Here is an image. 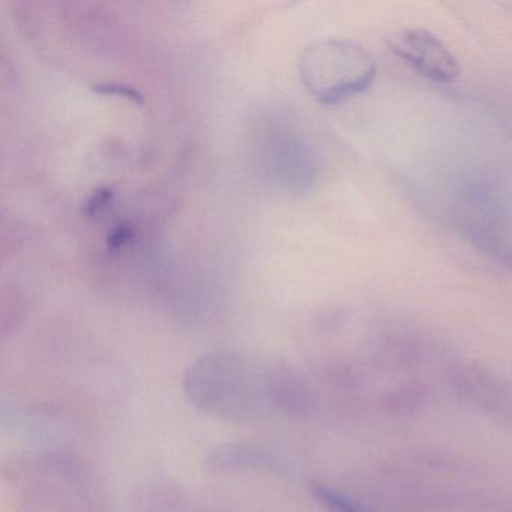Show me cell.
<instances>
[{
	"label": "cell",
	"instance_id": "6da1fadb",
	"mask_svg": "<svg viewBox=\"0 0 512 512\" xmlns=\"http://www.w3.org/2000/svg\"><path fill=\"white\" fill-rule=\"evenodd\" d=\"M259 374L232 353H206L185 376V392L203 412L226 419L251 418L259 410L260 397L269 395Z\"/></svg>",
	"mask_w": 512,
	"mask_h": 512
},
{
	"label": "cell",
	"instance_id": "7a4b0ae2",
	"mask_svg": "<svg viewBox=\"0 0 512 512\" xmlns=\"http://www.w3.org/2000/svg\"><path fill=\"white\" fill-rule=\"evenodd\" d=\"M299 74L317 101L335 106L367 91L376 79L377 65L361 44L331 38L305 47Z\"/></svg>",
	"mask_w": 512,
	"mask_h": 512
},
{
	"label": "cell",
	"instance_id": "3957f363",
	"mask_svg": "<svg viewBox=\"0 0 512 512\" xmlns=\"http://www.w3.org/2000/svg\"><path fill=\"white\" fill-rule=\"evenodd\" d=\"M392 52L425 79L451 85L460 77L458 59L448 46L427 29H401L389 37Z\"/></svg>",
	"mask_w": 512,
	"mask_h": 512
},
{
	"label": "cell",
	"instance_id": "277c9868",
	"mask_svg": "<svg viewBox=\"0 0 512 512\" xmlns=\"http://www.w3.org/2000/svg\"><path fill=\"white\" fill-rule=\"evenodd\" d=\"M269 460L271 458L262 449L244 445H229L214 452L211 464L218 470H241L265 467L266 464H269Z\"/></svg>",
	"mask_w": 512,
	"mask_h": 512
},
{
	"label": "cell",
	"instance_id": "5b68a950",
	"mask_svg": "<svg viewBox=\"0 0 512 512\" xmlns=\"http://www.w3.org/2000/svg\"><path fill=\"white\" fill-rule=\"evenodd\" d=\"M313 494L329 512H367L358 503L326 485H314Z\"/></svg>",
	"mask_w": 512,
	"mask_h": 512
}]
</instances>
